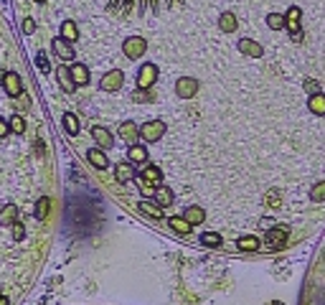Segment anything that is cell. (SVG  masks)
Listing matches in <instances>:
<instances>
[{"instance_id": "cell-1", "label": "cell", "mask_w": 325, "mask_h": 305, "mask_svg": "<svg viewBox=\"0 0 325 305\" xmlns=\"http://www.w3.org/2000/svg\"><path fill=\"white\" fill-rule=\"evenodd\" d=\"M107 3L119 16L145 18V16H160L162 11L178 8V6L186 3V0H107Z\"/></svg>"}, {"instance_id": "cell-2", "label": "cell", "mask_w": 325, "mask_h": 305, "mask_svg": "<svg viewBox=\"0 0 325 305\" xmlns=\"http://www.w3.org/2000/svg\"><path fill=\"white\" fill-rule=\"evenodd\" d=\"M162 135H166V122H160V120H150L140 127V137L145 142H157Z\"/></svg>"}, {"instance_id": "cell-3", "label": "cell", "mask_w": 325, "mask_h": 305, "mask_svg": "<svg viewBox=\"0 0 325 305\" xmlns=\"http://www.w3.org/2000/svg\"><path fill=\"white\" fill-rule=\"evenodd\" d=\"M145 49H147V44H145V38H140V36L127 38L125 46H122V51H125L127 59H140V56L145 54Z\"/></svg>"}, {"instance_id": "cell-4", "label": "cell", "mask_w": 325, "mask_h": 305, "mask_svg": "<svg viewBox=\"0 0 325 305\" xmlns=\"http://www.w3.org/2000/svg\"><path fill=\"white\" fill-rule=\"evenodd\" d=\"M122 82H125V74H122L119 69H112V71H107V74L102 76L99 87H102L104 92H117V89L122 87Z\"/></svg>"}, {"instance_id": "cell-5", "label": "cell", "mask_w": 325, "mask_h": 305, "mask_svg": "<svg viewBox=\"0 0 325 305\" xmlns=\"http://www.w3.org/2000/svg\"><path fill=\"white\" fill-rule=\"evenodd\" d=\"M287 234H290V229H287V226H277V229H269V232H267L264 242H267L272 249H282L284 242H287Z\"/></svg>"}, {"instance_id": "cell-6", "label": "cell", "mask_w": 325, "mask_h": 305, "mask_svg": "<svg viewBox=\"0 0 325 305\" xmlns=\"http://www.w3.org/2000/svg\"><path fill=\"white\" fill-rule=\"evenodd\" d=\"M157 79V66L155 64H142L140 74H137V87L140 89H150Z\"/></svg>"}, {"instance_id": "cell-7", "label": "cell", "mask_w": 325, "mask_h": 305, "mask_svg": "<svg viewBox=\"0 0 325 305\" xmlns=\"http://www.w3.org/2000/svg\"><path fill=\"white\" fill-rule=\"evenodd\" d=\"M196 92H198V82L191 79V76H183V79L176 82V94L181 99H191V97H196Z\"/></svg>"}, {"instance_id": "cell-8", "label": "cell", "mask_w": 325, "mask_h": 305, "mask_svg": "<svg viewBox=\"0 0 325 305\" xmlns=\"http://www.w3.org/2000/svg\"><path fill=\"white\" fill-rule=\"evenodd\" d=\"M300 8L297 6H290V11H287V28H290V33H292V41H300L302 38V31H300Z\"/></svg>"}, {"instance_id": "cell-9", "label": "cell", "mask_w": 325, "mask_h": 305, "mask_svg": "<svg viewBox=\"0 0 325 305\" xmlns=\"http://www.w3.org/2000/svg\"><path fill=\"white\" fill-rule=\"evenodd\" d=\"M3 89L11 94V97H18L21 94V76L16 71H6L3 76Z\"/></svg>"}, {"instance_id": "cell-10", "label": "cell", "mask_w": 325, "mask_h": 305, "mask_svg": "<svg viewBox=\"0 0 325 305\" xmlns=\"http://www.w3.org/2000/svg\"><path fill=\"white\" fill-rule=\"evenodd\" d=\"M56 76H59V84H61V89L64 92H74L76 89V82H74V76H71V69H66V66H59L56 69Z\"/></svg>"}, {"instance_id": "cell-11", "label": "cell", "mask_w": 325, "mask_h": 305, "mask_svg": "<svg viewBox=\"0 0 325 305\" xmlns=\"http://www.w3.org/2000/svg\"><path fill=\"white\" fill-rule=\"evenodd\" d=\"M119 137L125 142H130V145H135V140L140 137V127L135 122H122L119 125Z\"/></svg>"}, {"instance_id": "cell-12", "label": "cell", "mask_w": 325, "mask_h": 305, "mask_svg": "<svg viewBox=\"0 0 325 305\" xmlns=\"http://www.w3.org/2000/svg\"><path fill=\"white\" fill-rule=\"evenodd\" d=\"M18 221V206L16 204H6L0 209V226H13Z\"/></svg>"}, {"instance_id": "cell-13", "label": "cell", "mask_w": 325, "mask_h": 305, "mask_svg": "<svg viewBox=\"0 0 325 305\" xmlns=\"http://www.w3.org/2000/svg\"><path fill=\"white\" fill-rule=\"evenodd\" d=\"M239 51L247 54V56H252V59H259V56H262V46H259L257 41H252V38H241V41H239Z\"/></svg>"}, {"instance_id": "cell-14", "label": "cell", "mask_w": 325, "mask_h": 305, "mask_svg": "<svg viewBox=\"0 0 325 305\" xmlns=\"http://www.w3.org/2000/svg\"><path fill=\"white\" fill-rule=\"evenodd\" d=\"M92 137H94V142H99V147H112V145H114V142H112V132H109L107 127L94 125V127H92Z\"/></svg>"}, {"instance_id": "cell-15", "label": "cell", "mask_w": 325, "mask_h": 305, "mask_svg": "<svg viewBox=\"0 0 325 305\" xmlns=\"http://www.w3.org/2000/svg\"><path fill=\"white\" fill-rule=\"evenodd\" d=\"M54 51H56L64 61H71V59H74V49L69 46V41H66V38H61V36L54 38Z\"/></svg>"}, {"instance_id": "cell-16", "label": "cell", "mask_w": 325, "mask_h": 305, "mask_svg": "<svg viewBox=\"0 0 325 305\" xmlns=\"http://www.w3.org/2000/svg\"><path fill=\"white\" fill-rule=\"evenodd\" d=\"M140 181H145V183H150V186L157 188V183L162 181V173H160V168H155V166H145L142 173H140Z\"/></svg>"}, {"instance_id": "cell-17", "label": "cell", "mask_w": 325, "mask_h": 305, "mask_svg": "<svg viewBox=\"0 0 325 305\" xmlns=\"http://www.w3.org/2000/svg\"><path fill=\"white\" fill-rule=\"evenodd\" d=\"M137 206H140V211H142V214H147V216H152V219H160V216H162V206H160L157 201L142 199Z\"/></svg>"}, {"instance_id": "cell-18", "label": "cell", "mask_w": 325, "mask_h": 305, "mask_svg": "<svg viewBox=\"0 0 325 305\" xmlns=\"http://www.w3.org/2000/svg\"><path fill=\"white\" fill-rule=\"evenodd\" d=\"M114 178H117L119 183H127V181L135 178V168H132L130 163H119V166L114 168Z\"/></svg>"}, {"instance_id": "cell-19", "label": "cell", "mask_w": 325, "mask_h": 305, "mask_svg": "<svg viewBox=\"0 0 325 305\" xmlns=\"http://www.w3.org/2000/svg\"><path fill=\"white\" fill-rule=\"evenodd\" d=\"M168 224H171L173 232H178V234H191V229H193V224H191L186 216H173Z\"/></svg>"}, {"instance_id": "cell-20", "label": "cell", "mask_w": 325, "mask_h": 305, "mask_svg": "<svg viewBox=\"0 0 325 305\" xmlns=\"http://www.w3.org/2000/svg\"><path fill=\"white\" fill-rule=\"evenodd\" d=\"M155 201L166 209V206H171L173 204V191L168 188V186H157L155 188Z\"/></svg>"}, {"instance_id": "cell-21", "label": "cell", "mask_w": 325, "mask_h": 305, "mask_svg": "<svg viewBox=\"0 0 325 305\" xmlns=\"http://www.w3.org/2000/svg\"><path fill=\"white\" fill-rule=\"evenodd\" d=\"M71 76H74V82L81 84V87L89 84V69H87L84 64H74V66H71Z\"/></svg>"}, {"instance_id": "cell-22", "label": "cell", "mask_w": 325, "mask_h": 305, "mask_svg": "<svg viewBox=\"0 0 325 305\" xmlns=\"http://www.w3.org/2000/svg\"><path fill=\"white\" fill-rule=\"evenodd\" d=\"M87 158H89V163H92V166H97V168H102V171H104V168L109 166L107 156H104V152H102L99 147H92V150L87 152Z\"/></svg>"}, {"instance_id": "cell-23", "label": "cell", "mask_w": 325, "mask_h": 305, "mask_svg": "<svg viewBox=\"0 0 325 305\" xmlns=\"http://www.w3.org/2000/svg\"><path fill=\"white\" fill-rule=\"evenodd\" d=\"M310 109L315 112V114H325V94L322 92H317V94H310Z\"/></svg>"}, {"instance_id": "cell-24", "label": "cell", "mask_w": 325, "mask_h": 305, "mask_svg": "<svg viewBox=\"0 0 325 305\" xmlns=\"http://www.w3.org/2000/svg\"><path fill=\"white\" fill-rule=\"evenodd\" d=\"M219 28H221L224 33H234V31H236V16H234V13H224V16L219 18Z\"/></svg>"}, {"instance_id": "cell-25", "label": "cell", "mask_w": 325, "mask_h": 305, "mask_svg": "<svg viewBox=\"0 0 325 305\" xmlns=\"http://www.w3.org/2000/svg\"><path fill=\"white\" fill-rule=\"evenodd\" d=\"M183 216H186L191 224H203V219H206V214H203V209H201V206H188Z\"/></svg>"}, {"instance_id": "cell-26", "label": "cell", "mask_w": 325, "mask_h": 305, "mask_svg": "<svg viewBox=\"0 0 325 305\" xmlns=\"http://www.w3.org/2000/svg\"><path fill=\"white\" fill-rule=\"evenodd\" d=\"M236 247H239L241 252H257V249H259V239H257V237H241V239L236 242Z\"/></svg>"}, {"instance_id": "cell-27", "label": "cell", "mask_w": 325, "mask_h": 305, "mask_svg": "<svg viewBox=\"0 0 325 305\" xmlns=\"http://www.w3.org/2000/svg\"><path fill=\"white\" fill-rule=\"evenodd\" d=\"M127 156H130L132 163H145V161H147V150H145L142 145H130V152H127Z\"/></svg>"}, {"instance_id": "cell-28", "label": "cell", "mask_w": 325, "mask_h": 305, "mask_svg": "<svg viewBox=\"0 0 325 305\" xmlns=\"http://www.w3.org/2000/svg\"><path fill=\"white\" fill-rule=\"evenodd\" d=\"M267 26L274 28V31H282V28H287V18L279 16V13H269L267 16Z\"/></svg>"}, {"instance_id": "cell-29", "label": "cell", "mask_w": 325, "mask_h": 305, "mask_svg": "<svg viewBox=\"0 0 325 305\" xmlns=\"http://www.w3.org/2000/svg\"><path fill=\"white\" fill-rule=\"evenodd\" d=\"M61 38H66V41H76V38H79V31H76L74 21H64V26H61Z\"/></svg>"}, {"instance_id": "cell-30", "label": "cell", "mask_w": 325, "mask_h": 305, "mask_svg": "<svg viewBox=\"0 0 325 305\" xmlns=\"http://www.w3.org/2000/svg\"><path fill=\"white\" fill-rule=\"evenodd\" d=\"M64 127H66L69 135H79V120H76V114H71V112L64 114Z\"/></svg>"}, {"instance_id": "cell-31", "label": "cell", "mask_w": 325, "mask_h": 305, "mask_svg": "<svg viewBox=\"0 0 325 305\" xmlns=\"http://www.w3.org/2000/svg\"><path fill=\"white\" fill-rule=\"evenodd\" d=\"M49 209H51V201H49V199H38V201H36V211H33L36 219H46V216H49Z\"/></svg>"}, {"instance_id": "cell-32", "label": "cell", "mask_w": 325, "mask_h": 305, "mask_svg": "<svg viewBox=\"0 0 325 305\" xmlns=\"http://www.w3.org/2000/svg\"><path fill=\"white\" fill-rule=\"evenodd\" d=\"M201 244H206V247H219L221 244V237L216 232H203L201 234Z\"/></svg>"}, {"instance_id": "cell-33", "label": "cell", "mask_w": 325, "mask_h": 305, "mask_svg": "<svg viewBox=\"0 0 325 305\" xmlns=\"http://www.w3.org/2000/svg\"><path fill=\"white\" fill-rule=\"evenodd\" d=\"M310 199H312L315 204H322V201H325V181H322V183H317V186H312V191H310Z\"/></svg>"}, {"instance_id": "cell-34", "label": "cell", "mask_w": 325, "mask_h": 305, "mask_svg": "<svg viewBox=\"0 0 325 305\" xmlns=\"http://www.w3.org/2000/svg\"><path fill=\"white\" fill-rule=\"evenodd\" d=\"M8 122H11V130H13V132H18V135L26 130V122H23V117H21V114H16V117H11Z\"/></svg>"}, {"instance_id": "cell-35", "label": "cell", "mask_w": 325, "mask_h": 305, "mask_svg": "<svg viewBox=\"0 0 325 305\" xmlns=\"http://www.w3.org/2000/svg\"><path fill=\"white\" fill-rule=\"evenodd\" d=\"M36 66H38L41 71H44V74H49V71H51V66H49V59H46V54H38V56H36Z\"/></svg>"}, {"instance_id": "cell-36", "label": "cell", "mask_w": 325, "mask_h": 305, "mask_svg": "<svg viewBox=\"0 0 325 305\" xmlns=\"http://www.w3.org/2000/svg\"><path fill=\"white\" fill-rule=\"evenodd\" d=\"M23 237H26V229H23V224H18V221H16V224H13V239H16V242H21Z\"/></svg>"}, {"instance_id": "cell-37", "label": "cell", "mask_w": 325, "mask_h": 305, "mask_svg": "<svg viewBox=\"0 0 325 305\" xmlns=\"http://www.w3.org/2000/svg\"><path fill=\"white\" fill-rule=\"evenodd\" d=\"M132 99H135V102H150L152 97H150V92H147V89H137V92L132 94Z\"/></svg>"}, {"instance_id": "cell-38", "label": "cell", "mask_w": 325, "mask_h": 305, "mask_svg": "<svg viewBox=\"0 0 325 305\" xmlns=\"http://www.w3.org/2000/svg\"><path fill=\"white\" fill-rule=\"evenodd\" d=\"M11 132V122L8 120H3V117H0V137H6Z\"/></svg>"}, {"instance_id": "cell-39", "label": "cell", "mask_w": 325, "mask_h": 305, "mask_svg": "<svg viewBox=\"0 0 325 305\" xmlns=\"http://www.w3.org/2000/svg\"><path fill=\"white\" fill-rule=\"evenodd\" d=\"M23 31H26V33H33V31H36V21H33V18H26V21H23Z\"/></svg>"}, {"instance_id": "cell-40", "label": "cell", "mask_w": 325, "mask_h": 305, "mask_svg": "<svg viewBox=\"0 0 325 305\" xmlns=\"http://www.w3.org/2000/svg\"><path fill=\"white\" fill-rule=\"evenodd\" d=\"M305 89H307L310 94H317V92H320V87H317L315 82H305Z\"/></svg>"}, {"instance_id": "cell-41", "label": "cell", "mask_w": 325, "mask_h": 305, "mask_svg": "<svg viewBox=\"0 0 325 305\" xmlns=\"http://www.w3.org/2000/svg\"><path fill=\"white\" fill-rule=\"evenodd\" d=\"M0 305H8V297H6V295H0Z\"/></svg>"}, {"instance_id": "cell-42", "label": "cell", "mask_w": 325, "mask_h": 305, "mask_svg": "<svg viewBox=\"0 0 325 305\" xmlns=\"http://www.w3.org/2000/svg\"><path fill=\"white\" fill-rule=\"evenodd\" d=\"M36 3H44V0H36Z\"/></svg>"}]
</instances>
